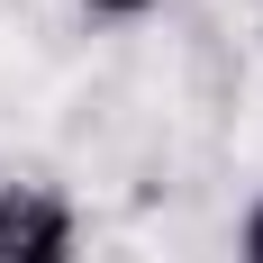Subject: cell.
<instances>
[{
	"label": "cell",
	"mask_w": 263,
	"mask_h": 263,
	"mask_svg": "<svg viewBox=\"0 0 263 263\" xmlns=\"http://www.w3.org/2000/svg\"><path fill=\"white\" fill-rule=\"evenodd\" d=\"M0 263H82V209L46 182H0Z\"/></svg>",
	"instance_id": "obj_1"
},
{
	"label": "cell",
	"mask_w": 263,
	"mask_h": 263,
	"mask_svg": "<svg viewBox=\"0 0 263 263\" xmlns=\"http://www.w3.org/2000/svg\"><path fill=\"white\" fill-rule=\"evenodd\" d=\"M236 263H263V191L236 209Z\"/></svg>",
	"instance_id": "obj_2"
},
{
	"label": "cell",
	"mask_w": 263,
	"mask_h": 263,
	"mask_svg": "<svg viewBox=\"0 0 263 263\" xmlns=\"http://www.w3.org/2000/svg\"><path fill=\"white\" fill-rule=\"evenodd\" d=\"M82 9H91V18H145L155 0H82Z\"/></svg>",
	"instance_id": "obj_3"
}]
</instances>
